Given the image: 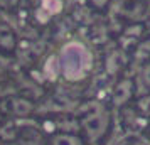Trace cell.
Masks as SVG:
<instances>
[{"mask_svg":"<svg viewBox=\"0 0 150 145\" xmlns=\"http://www.w3.org/2000/svg\"><path fill=\"white\" fill-rule=\"evenodd\" d=\"M54 145H81L79 140H76V138H69V137H61L56 140Z\"/></svg>","mask_w":150,"mask_h":145,"instance_id":"cell-1","label":"cell"}]
</instances>
